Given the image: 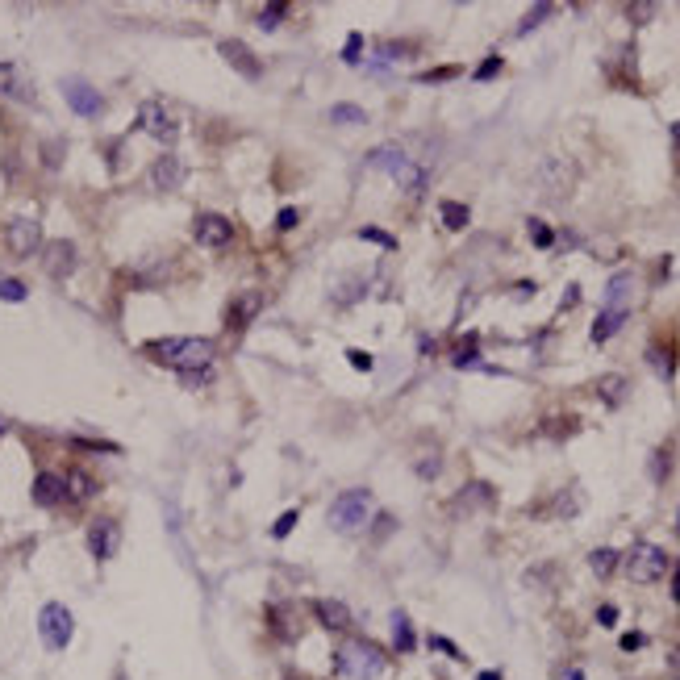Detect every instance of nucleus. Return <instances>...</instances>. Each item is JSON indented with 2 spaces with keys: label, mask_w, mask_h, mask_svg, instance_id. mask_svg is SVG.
<instances>
[{
  "label": "nucleus",
  "mask_w": 680,
  "mask_h": 680,
  "mask_svg": "<svg viewBox=\"0 0 680 680\" xmlns=\"http://www.w3.org/2000/svg\"><path fill=\"white\" fill-rule=\"evenodd\" d=\"M142 355L188 376V372H205L213 364L217 346H213V338H155V343L142 346Z\"/></svg>",
  "instance_id": "nucleus-1"
},
{
  "label": "nucleus",
  "mask_w": 680,
  "mask_h": 680,
  "mask_svg": "<svg viewBox=\"0 0 680 680\" xmlns=\"http://www.w3.org/2000/svg\"><path fill=\"white\" fill-rule=\"evenodd\" d=\"M385 664H388L385 647L372 639H351V643H343L335 655V668L343 680H376L385 672Z\"/></svg>",
  "instance_id": "nucleus-2"
},
{
  "label": "nucleus",
  "mask_w": 680,
  "mask_h": 680,
  "mask_svg": "<svg viewBox=\"0 0 680 680\" xmlns=\"http://www.w3.org/2000/svg\"><path fill=\"white\" fill-rule=\"evenodd\" d=\"M367 163H372V168H385L388 176H393L397 184H401L405 192H409V197L426 192V171H422V168H414V163H409V155H405L401 147H376Z\"/></svg>",
  "instance_id": "nucleus-3"
},
{
  "label": "nucleus",
  "mask_w": 680,
  "mask_h": 680,
  "mask_svg": "<svg viewBox=\"0 0 680 680\" xmlns=\"http://www.w3.org/2000/svg\"><path fill=\"white\" fill-rule=\"evenodd\" d=\"M367 518H372V493H367V489H351V493H343L330 505V526H335L338 534L364 531Z\"/></svg>",
  "instance_id": "nucleus-4"
},
{
  "label": "nucleus",
  "mask_w": 680,
  "mask_h": 680,
  "mask_svg": "<svg viewBox=\"0 0 680 680\" xmlns=\"http://www.w3.org/2000/svg\"><path fill=\"white\" fill-rule=\"evenodd\" d=\"M664 572H668V555L655 542H634L631 555H626V576L634 584H655Z\"/></svg>",
  "instance_id": "nucleus-5"
},
{
  "label": "nucleus",
  "mask_w": 680,
  "mask_h": 680,
  "mask_svg": "<svg viewBox=\"0 0 680 680\" xmlns=\"http://www.w3.org/2000/svg\"><path fill=\"white\" fill-rule=\"evenodd\" d=\"M38 634H42V643H46L50 651H63V647H67L71 634H76V618H71L67 605H59V602H46V605H42V613H38Z\"/></svg>",
  "instance_id": "nucleus-6"
},
{
  "label": "nucleus",
  "mask_w": 680,
  "mask_h": 680,
  "mask_svg": "<svg viewBox=\"0 0 680 680\" xmlns=\"http://www.w3.org/2000/svg\"><path fill=\"white\" fill-rule=\"evenodd\" d=\"M139 126L147 129L150 139L163 142V147H171V142L180 139V121L171 118V113L159 105V100H142V105H139Z\"/></svg>",
  "instance_id": "nucleus-7"
},
{
  "label": "nucleus",
  "mask_w": 680,
  "mask_h": 680,
  "mask_svg": "<svg viewBox=\"0 0 680 680\" xmlns=\"http://www.w3.org/2000/svg\"><path fill=\"white\" fill-rule=\"evenodd\" d=\"M192 238H197L205 251H222L234 242V222L222 213H201L197 222H192Z\"/></svg>",
  "instance_id": "nucleus-8"
},
{
  "label": "nucleus",
  "mask_w": 680,
  "mask_h": 680,
  "mask_svg": "<svg viewBox=\"0 0 680 680\" xmlns=\"http://www.w3.org/2000/svg\"><path fill=\"white\" fill-rule=\"evenodd\" d=\"M5 242H9V251L17 259H30L42 247V226L34 217H13L9 230H5Z\"/></svg>",
  "instance_id": "nucleus-9"
},
{
  "label": "nucleus",
  "mask_w": 680,
  "mask_h": 680,
  "mask_svg": "<svg viewBox=\"0 0 680 680\" xmlns=\"http://www.w3.org/2000/svg\"><path fill=\"white\" fill-rule=\"evenodd\" d=\"M63 97H67V105L76 108L79 118H100L105 113V97L92 84H84V79H63Z\"/></svg>",
  "instance_id": "nucleus-10"
},
{
  "label": "nucleus",
  "mask_w": 680,
  "mask_h": 680,
  "mask_svg": "<svg viewBox=\"0 0 680 680\" xmlns=\"http://www.w3.org/2000/svg\"><path fill=\"white\" fill-rule=\"evenodd\" d=\"M46 255H42V267H46V276L55 280H67L71 272H76V242H67V238H55V242H46Z\"/></svg>",
  "instance_id": "nucleus-11"
},
{
  "label": "nucleus",
  "mask_w": 680,
  "mask_h": 680,
  "mask_svg": "<svg viewBox=\"0 0 680 680\" xmlns=\"http://www.w3.org/2000/svg\"><path fill=\"white\" fill-rule=\"evenodd\" d=\"M88 551L97 563L113 560V551H118V522H113V518H97V522L88 526Z\"/></svg>",
  "instance_id": "nucleus-12"
},
{
  "label": "nucleus",
  "mask_w": 680,
  "mask_h": 680,
  "mask_svg": "<svg viewBox=\"0 0 680 680\" xmlns=\"http://www.w3.org/2000/svg\"><path fill=\"white\" fill-rule=\"evenodd\" d=\"M184 184V163H180V155H159L155 163H150V188H159V192H171V188Z\"/></svg>",
  "instance_id": "nucleus-13"
},
{
  "label": "nucleus",
  "mask_w": 680,
  "mask_h": 680,
  "mask_svg": "<svg viewBox=\"0 0 680 680\" xmlns=\"http://www.w3.org/2000/svg\"><path fill=\"white\" fill-rule=\"evenodd\" d=\"M217 55H222V59H226L234 71H242L247 79H259V71H263V67H259V59H255V55H251V50L242 46L238 38H226L222 46H217Z\"/></svg>",
  "instance_id": "nucleus-14"
},
{
  "label": "nucleus",
  "mask_w": 680,
  "mask_h": 680,
  "mask_svg": "<svg viewBox=\"0 0 680 680\" xmlns=\"http://www.w3.org/2000/svg\"><path fill=\"white\" fill-rule=\"evenodd\" d=\"M263 309V296L255 293V288H247V293H238L234 301H230V314H226V322L234 325V330H242V325H251L255 322V314Z\"/></svg>",
  "instance_id": "nucleus-15"
},
{
  "label": "nucleus",
  "mask_w": 680,
  "mask_h": 680,
  "mask_svg": "<svg viewBox=\"0 0 680 680\" xmlns=\"http://www.w3.org/2000/svg\"><path fill=\"white\" fill-rule=\"evenodd\" d=\"M34 501H38L42 510L67 501V480H63L59 472H38V480H34Z\"/></svg>",
  "instance_id": "nucleus-16"
},
{
  "label": "nucleus",
  "mask_w": 680,
  "mask_h": 680,
  "mask_svg": "<svg viewBox=\"0 0 680 680\" xmlns=\"http://www.w3.org/2000/svg\"><path fill=\"white\" fill-rule=\"evenodd\" d=\"M314 618L322 622L325 631H346V626H351V610H346L343 602H335V597H317Z\"/></svg>",
  "instance_id": "nucleus-17"
},
{
  "label": "nucleus",
  "mask_w": 680,
  "mask_h": 680,
  "mask_svg": "<svg viewBox=\"0 0 680 680\" xmlns=\"http://www.w3.org/2000/svg\"><path fill=\"white\" fill-rule=\"evenodd\" d=\"M622 325H626V309H602V317L592 322V343H610Z\"/></svg>",
  "instance_id": "nucleus-18"
},
{
  "label": "nucleus",
  "mask_w": 680,
  "mask_h": 680,
  "mask_svg": "<svg viewBox=\"0 0 680 680\" xmlns=\"http://www.w3.org/2000/svg\"><path fill=\"white\" fill-rule=\"evenodd\" d=\"M634 276H626V272H622V276H613L610 280V293H605V309H626V301H631V293H634Z\"/></svg>",
  "instance_id": "nucleus-19"
},
{
  "label": "nucleus",
  "mask_w": 680,
  "mask_h": 680,
  "mask_svg": "<svg viewBox=\"0 0 680 680\" xmlns=\"http://www.w3.org/2000/svg\"><path fill=\"white\" fill-rule=\"evenodd\" d=\"M63 480H67V497H71V501H88V497L97 493V480H92L88 472H79V468H76V472H67Z\"/></svg>",
  "instance_id": "nucleus-20"
},
{
  "label": "nucleus",
  "mask_w": 680,
  "mask_h": 680,
  "mask_svg": "<svg viewBox=\"0 0 680 680\" xmlns=\"http://www.w3.org/2000/svg\"><path fill=\"white\" fill-rule=\"evenodd\" d=\"M597 393H602L605 405H622V397H626V376H602V380H597Z\"/></svg>",
  "instance_id": "nucleus-21"
},
{
  "label": "nucleus",
  "mask_w": 680,
  "mask_h": 680,
  "mask_svg": "<svg viewBox=\"0 0 680 680\" xmlns=\"http://www.w3.org/2000/svg\"><path fill=\"white\" fill-rule=\"evenodd\" d=\"M438 213H443V226L447 230H464L468 222H472L468 205H459V201H443V209H438Z\"/></svg>",
  "instance_id": "nucleus-22"
},
{
  "label": "nucleus",
  "mask_w": 680,
  "mask_h": 680,
  "mask_svg": "<svg viewBox=\"0 0 680 680\" xmlns=\"http://www.w3.org/2000/svg\"><path fill=\"white\" fill-rule=\"evenodd\" d=\"M325 118L335 121V126H364L367 121V113L359 105H335L330 108V113H325Z\"/></svg>",
  "instance_id": "nucleus-23"
},
{
  "label": "nucleus",
  "mask_w": 680,
  "mask_h": 680,
  "mask_svg": "<svg viewBox=\"0 0 680 680\" xmlns=\"http://www.w3.org/2000/svg\"><path fill=\"white\" fill-rule=\"evenodd\" d=\"M647 359H651V367H655L664 380H672V376H676V359H672V346H651Z\"/></svg>",
  "instance_id": "nucleus-24"
},
{
  "label": "nucleus",
  "mask_w": 680,
  "mask_h": 680,
  "mask_svg": "<svg viewBox=\"0 0 680 680\" xmlns=\"http://www.w3.org/2000/svg\"><path fill=\"white\" fill-rule=\"evenodd\" d=\"M589 563H592V572H597V576H610L613 568H618V551H610V547H597V551L589 555Z\"/></svg>",
  "instance_id": "nucleus-25"
},
{
  "label": "nucleus",
  "mask_w": 680,
  "mask_h": 680,
  "mask_svg": "<svg viewBox=\"0 0 680 680\" xmlns=\"http://www.w3.org/2000/svg\"><path fill=\"white\" fill-rule=\"evenodd\" d=\"M393 634H397V651H414V631H409V618L401 610L393 613Z\"/></svg>",
  "instance_id": "nucleus-26"
},
{
  "label": "nucleus",
  "mask_w": 680,
  "mask_h": 680,
  "mask_svg": "<svg viewBox=\"0 0 680 680\" xmlns=\"http://www.w3.org/2000/svg\"><path fill=\"white\" fill-rule=\"evenodd\" d=\"M0 92H5V97H26V92H21V79H17V67H13V63H0Z\"/></svg>",
  "instance_id": "nucleus-27"
},
{
  "label": "nucleus",
  "mask_w": 680,
  "mask_h": 680,
  "mask_svg": "<svg viewBox=\"0 0 680 680\" xmlns=\"http://www.w3.org/2000/svg\"><path fill=\"white\" fill-rule=\"evenodd\" d=\"M476 346H480V338H476V335H468L464 338V343H459V346H455V364H459V367H468V364H476Z\"/></svg>",
  "instance_id": "nucleus-28"
},
{
  "label": "nucleus",
  "mask_w": 680,
  "mask_h": 680,
  "mask_svg": "<svg viewBox=\"0 0 680 680\" xmlns=\"http://www.w3.org/2000/svg\"><path fill=\"white\" fill-rule=\"evenodd\" d=\"M284 17H288V5H267V9H259V26H263V30H276Z\"/></svg>",
  "instance_id": "nucleus-29"
},
{
  "label": "nucleus",
  "mask_w": 680,
  "mask_h": 680,
  "mask_svg": "<svg viewBox=\"0 0 680 680\" xmlns=\"http://www.w3.org/2000/svg\"><path fill=\"white\" fill-rule=\"evenodd\" d=\"M551 13H555V5H534V9L522 17V26H518V34H531L534 26H539L542 17H551Z\"/></svg>",
  "instance_id": "nucleus-30"
},
{
  "label": "nucleus",
  "mask_w": 680,
  "mask_h": 680,
  "mask_svg": "<svg viewBox=\"0 0 680 680\" xmlns=\"http://www.w3.org/2000/svg\"><path fill=\"white\" fill-rule=\"evenodd\" d=\"M30 288L21 284V280H0V301H26Z\"/></svg>",
  "instance_id": "nucleus-31"
},
{
  "label": "nucleus",
  "mask_w": 680,
  "mask_h": 680,
  "mask_svg": "<svg viewBox=\"0 0 680 680\" xmlns=\"http://www.w3.org/2000/svg\"><path fill=\"white\" fill-rule=\"evenodd\" d=\"M293 526H296V510H288V513H280V518H276V526H272V534H276V539H284V534L293 531Z\"/></svg>",
  "instance_id": "nucleus-32"
},
{
  "label": "nucleus",
  "mask_w": 680,
  "mask_h": 680,
  "mask_svg": "<svg viewBox=\"0 0 680 680\" xmlns=\"http://www.w3.org/2000/svg\"><path fill=\"white\" fill-rule=\"evenodd\" d=\"M359 50H364V38H359V34H351V38H346V46H343V59H346V63H355V59H359Z\"/></svg>",
  "instance_id": "nucleus-33"
},
{
  "label": "nucleus",
  "mask_w": 680,
  "mask_h": 680,
  "mask_svg": "<svg viewBox=\"0 0 680 680\" xmlns=\"http://www.w3.org/2000/svg\"><path fill=\"white\" fill-rule=\"evenodd\" d=\"M430 647H438V651H447V655H451V660H464V651H459V647H455V643H447V639H443V634H434V639H430Z\"/></svg>",
  "instance_id": "nucleus-34"
},
{
  "label": "nucleus",
  "mask_w": 680,
  "mask_h": 680,
  "mask_svg": "<svg viewBox=\"0 0 680 680\" xmlns=\"http://www.w3.org/2000/svg\"><path fill=\"white\" fill-rule=\"evenodd\" d=\"M497 71H501V59H497V55H493V59H484L480 67H476V79H493Z\"/></svg>",
  "instance_id": "nucleus-35"
},
{
  "label": "nucleus",
  "mask_w": 680,
  "mask_h": 680,
  "mask_svg": "<svg viewBox=\"0 0 680 680\" xmlns=\"http://www.w3.org/2000/svg\"><path fill=\"white\" fill-rule=\"evenodd\" d=\"M531 238L539 242V247H551V230L542 226V222H531Z\"/></svg>",
  "instance_id": "nucleus-36"
},
{
  "label": "nucleus",
  "mask_w": 680,
  "mask_h": 680,
  "mask_svg": "<svg viewBox=\"0 0 680 680\" xmlns=\"http://www.w3.org/2000/svg\"><path fill=\"white\" fill-rule=\"evenodd\" d=\"M296 222H301V213H296V209H280V217H276V226H280V230H293Z\"/></svg>",
  "instance_id": "nucleus-37"
},
{
  "label": "nucleus",
  "mask_w": 680,
  "mask_h": 680,
  "mask_svg": "<svg viewBox=\"0 0 680 680\" xmlns=\"http://www.w3.org/2000/svg\"><path fill=\"white\" fill-rule=\"evenodd\" d=\"M346 359H351V367H359V372L372 367V355H367V351H346Z\"/></svg>",
  "instance_id": "nucleus-38"
},
{
  "label": "nucleus",
  "mask_w": 680,
  "mask_h": 680,
  "mask_svg": "<svg viewBox=\"0 0 680 680\" xmlns=\"http://www.w3.org/2000/svg\"><path fill=\"white\" fill-rule=\"evenodd\" d=\"M364 238H372V242H380V247H397V238L385 234V230H364Z\"/></svg>",
  "instance_id": "nucleus-39"
},
{
  "label": "nucleus",
  "mask_w": 680,
  "mask_h": 680,
  "mask_svg": "<svg viewBox=\"0 0 680 680\" xmlns=\"http://www.w3.org/2000/svg\"><path fill=\"white\" fill-rule=\"evenodd\" d=\"M451 76H455V67H438V71H426L422 79L426 84H438V79H451Z\"/></svg>",
  "instance_id": "nucleus-40"
},
{
  "label": "nucleus",
  "mask_w": 680,
  "mask_h": 680,
  "mask_svg": "<svg viewBox=\"0 0 680 680\" xmlns=\"http://www.w3.org/2000/svg\"><path fill=\"white\" fill-rule=\"evenodd\" d=\"M597 622H602V626H613V622H618V610H613V605H602V610H597Z\"/></svg>",
  "instance_id": "nucleus-41"
},
{
  "label": "nucleus",
  "mask_w": 680,
  "mask_h": 680,
  "mask_svg": "<svg viewBox=\"0 0 680 680\" xmlns=\"http://www.w3.org/2000/svg\"><path fill=\"white\" fill-rule=\"evenodd\" d=\"M651 472L664 480V472H668V459H664V451H655V459H651Z\"/></svg>",
  "instance_id": "nucleus-42"
},
{
  "label": "nucleus",
  "mask_w": 680,
  "mask_h": 680,
  "mask_svg": "<svg viewBox=\"0 0 680 680\" xmlns=\"http://www.w3.org/2000/svg\"><path fill=\"white\" fill-rule=\"evenodd\" d=\"M59 150H63V142H55V147H46V163H50V168H59Z\"/></svg>",
  "instance_id": "nucleus-43"
},
{
  "label": "nucleus",
  "mask_w": 680,
  "mask_h": 680,
  "mask_svg": "<svg viewBox=\"0 0 680 680\" xmlns=\"http://www.w3.org/2000/svg\"><path fill=\"white\" fill-rule=\"evenodd\" d=\"M655 13V5H631V17H651Z\"/></svg>",
  "instance_id": "nucleus-44"
},
{
  "label": "nucleus",
  "mask_w": 680,
  "mask_h": 680,
  "mask_svg": "<svg viewBox=\"0 0 680 680\" xmlns=\"http://www.w3.org/2000/svg\"><path fill=\"white\" fill-rule=\"evenodd\" d=\"M622 647H626V651H634V647H643V634H626V639H622Z\"/></svg>",
  "instance_id": "nucleus-45"
},
{
  "label": "nucleus",
  "mask_w": 680,
  "mask_h": 680,
  "mask_svg": "<svg viewBox=\"0 0 680 680\" xmlns=\"http://www.w3.org/2000/svg\"><path fill=\"white\" fill-rule=\"evenodd\" d=\"M668 664H672V680H680V647L672 651V660H668Z\"/></svg>",
  "instance_id": "nucleus-46"
},
{
  "label": "nucleus",
  "mask_w": 680,
  "mask_h": 680,
  "mask_svg": "<svg viewBox=\"0 0 680 680\" xmlns=\"http://www.w3.org/2000/svg\"><path fill=\"white\" fill-rule=\"evenodd\" d=\"M672 597L680 602V563H676V572H672Z\"/></svg>",
  "instance_id": "nucleus-47"
},
{
  "label": "nucleus",
  "mask_w": 680,
  "mask_h": 680,
  "mask_svg": "<svg viewBox=\"0 0 680 680\" xmlns=\"http://www.w3.org/2000/svg\"><path fill=\"white\" fill-rule=\"evenodd\" d=\"M480 680H501V672H480Z\"/></svg>",
  "instance_id": "nucleus-48"
},
{
  "label": "nucleus",
  "mask_w": 680,
  "mask_h": 680,
  "mask_svg": "<svg viewBox=\"0 0 680 680\" xmlns=\"http://www.w3.org/2000/svg\"><path fill=\"white\" fill-rule=\"evenodd\" d=\"M563 680H584V676H581V672H576V668H568V676H563Z\"/></svg>",
  "instance_id": "nucleus-49"
},
{
  "label": "nucleus",
  "mask_w": 680,
  "mask_h": 680,
  "mask_svg": "<svg viewBox=\"0 0 680 680\" xmlns=\"http://www.w3.org/2000/svg\"><path fill=\"white\" fill-rule=\"evenodd\" d=\"M672 139H676V147H680V121H676V126H672Z\"/></svg>",
  "instance_id": "nucleus-50"
},
{
  "label": "nucleus",
  "mask_w": 680,
  "mask_h": 680,
  "mask_svg": "<svg viewBox=\"0 0 680 680\" xmlns=\"http://www.w3.org/2000/svg\"><path fill=\"white\" fill-rule=\"evenodd\" d=\"M5 430H9V422H5V417H0V434H5Z\"/></svg>",
  "instance_id": "nucleus-51"
},
{
  "label": "nucleus",
  "mask_w": 680,
  "mask_h": 680,
  "mask_svg": "<svg viewBox=\"0 0 680 680\" xmlns=\"http://www.w3.org/2000/svg\"><path fill=\"white\" fill-rule=\"evenodd\" d=\"M676 534H680V513H676Z\"/></svg>",
  "instance_id": "nucleus-52"
}]
</instances>
